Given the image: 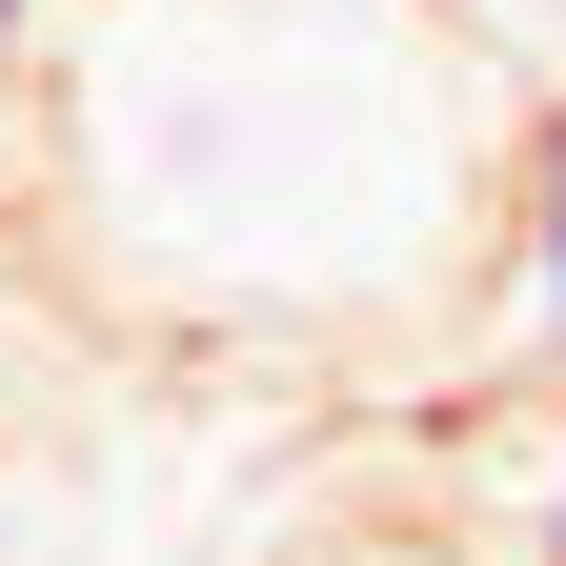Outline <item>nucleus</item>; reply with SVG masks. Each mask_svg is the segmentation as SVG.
I'll use <instances>...</instances> for the list:
<instances>
[{
  "label": "nucleus",
  "instance_id": "nucleus-2",
  "mask_svg": "<svg viewBox=\"0 0 566 566\" xmlns=\"http://www.w3.org/2000/svg\"><path fill=\"white\" fill-rule=\"evenodd\" d=\"M526 566H566V385H546V485H526Z\"/></svg>",
  "mask_w": 566,
  "mask_h": 566
},
{
  "label": "nucleus",
  "instance_id": "nucleus-1",
  "mask_svg": "<svg viewBox=\"0 0 566 566\" xmlns=\"http://www.w3.org/2000/svg\"><path fill=\"white\" fill-rule=\"evenodd\" d=\"M506 324H526V365L566 385V82H546L526 142H506Z\"/></svg>",
  "mask_w": 566,
  "mask_h": 566
},
{
  "label": "nucleus",
  "instance_id": "nucleus-3",
  "mask_svg": "<svg viewBox=\"0 0 566 566\" xmlns=\"http://www.w3.org/2000/svg\"><path fill=\"white\" fill-rule=\"evenodd\" d=\"M41 21H61V0H0V41H41Z\"/></svg>",
  "mask_w": 566,
  "mask_h": 566
}]
</instances>
